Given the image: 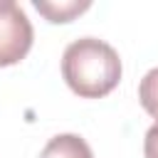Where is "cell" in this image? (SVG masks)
<instances>
[{"label": "cell", "mask_w": 158, "mask_h": 158, "mask_svg": "<svg viewBox=\"0 0 158 158\" xmlns=\"http://www.w3.org/2000/svg\"><path fill=\"white\" fill-rule=\"evenodd\" d=\"M40 158H94L89 143L77 133H59L47 141Z\"/></svg>", "instance_id": "3957f363"}, {"label": "cell", "mask_w": 158, "mask_h": 158, "mask_svg": "<svg viewBox=\"0 0 158 158\" xmlns=\"http://www.w3.org/2000/svg\"><path fill=\"white\" fill-rule=\"evenodd\" d=\"M62 77L77 96L101 99L121 81V57L99 37H79L62 54Z\"/></svg>", "instance_id": "6da1fadb"}, {"label": "cell", "mask_w": 158, "mask_h": 158, "mask_svg": "<svg viewBox=\"0 0 158 158\" xmlns=\"http://www.w3.org/2000/svg\"><path fill=\"white\" fill-rule=\"evenodd\" d=\"M138 101L158 121V67H153L143 74V79L138 84Z\"/></svg>", "instance_id": "5b68a950"}, {"label": "cell", "mask_w": 158, "mask_h": 158, "mask_svg": "<svg viewBox=\"0 0 158 158\" xmlns=\"http://www.w3.org/2000/svg\"><path fill=\"white\" fill-rule=\"evenodd\" d=\"M35 30L25 10L12 0H0V67H12L32 49Z\"/></svg>", "instance_id": "7a4b0ae2"}, {"label": "cell", "mask_w": 158, "mask_h": 158, "mask_svg": "<svg viewBox=\"0 0 158 158\" xmlns=\"http://www.w3.org/2000/svg\"><path fill=\"white\" fill-rule=\"evenodd\" d=\"M32 5L49 22H72L77 15H81L91 7L89 0H35Z\"/></svg>", "instance_id": "277c9868"}, {"label": "cell", "mask_w": 158, "mask_h": 158, "mask_svg": "<svg viewBox=\"0 0 158 158\" xmlns=\"http://www.w3.org/2000/svg\"><path fill=\"white\" fill-rule=\"evenodd\" d=\"M143 156H146V158H158V121L146 131V138H143Z\"/></svg>", "instance_id": "8992f818"}]
</instances>
